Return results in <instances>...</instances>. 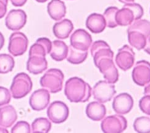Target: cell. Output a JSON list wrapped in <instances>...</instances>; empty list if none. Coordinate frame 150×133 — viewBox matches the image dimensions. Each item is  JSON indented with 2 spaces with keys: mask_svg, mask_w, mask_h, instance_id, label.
Wrapping results in <instances>:
<instances>
[{
  "mask_svg": "<svg viewBox=\"0 0 150 133\" xmlns=\"http://www.w3.org/2000/svg\"><path fill=\"white\" fill-rule=\"evenodd\" d=\"M64 94L71 102H85L91 96V88L82 79L75 77L66 82Z\"/></svg>",
  "mask_w": 150,
  "mask_h": 133,
  "instance_id": "cell-1",
  "label": "cell"
},
{
  "mask_svg": "<svg viewBox=\"0 0 150 133\" xmlns=\"http://www.w3.org/2000/svg\"><path fill=\"white\" fill-rule=\"evenodd\" d=\"M143 9L138 3H127L116 13V20L118 25L128 26L134 21L141 19L143 15Z\"/></svg>",
  "mask_w": 150,
  "mask_h": 133,
  "instance_id": "cell-2",
  "label": "cell"
},
{
  "mask_svg": "<svg viewBox=\"0 0 150 133\" xmlns=\"http://www.w3.org/2000/svg\"><path fill=\"white\" fill-rule=\"evenodd\" d=\"M64 75L57 68H51L40 78V83L42 87L51 93L60 92L63 86Z\"/></svg>",
  "mask_w": 150,
  "mask_h": 133,
  "instance_id": "cell-3",
  "label": "cell"
},
{
  "mask_svg": "<svg viewBox=\"0 0 150 133\" xmlns=\"http://www.w3.org/2000/svg\"><path fill=\"white\" fill-rule=\"evenodd\" d=\"M33 83L30 77L25 73H20L14 77L10 91L14 99H21L25 97L32 89Z\"/></svg>",
  "mask_w": 150,
  "mask_h": 133,
  "instance_id": "cell-4",
  "label": "cell"
},
{
  "mask_svg": "<svg viewBox=\"0 0 150 133\" xmlns=\"http://www.w3.org/2000/svg\"><path fill=\"white\" fill-rule=\"evenodd\" d=\"M127 128V121L122 115H113L106 117L101 124V128L105 133L123 132Z\"/></svg>",
  "mask_w": 150,
  "mask_h": 133,
  "instance_id": "cell-5",
  "label": "cell"
},
{
  "mask_svg": "<svg viewBox=\"0 0 150 133\" xmlns=\"http://www.w3.org/2000/svg\"><path fill=\"white\" fill-rule=\"evenodd\" d=\"M95 65L98 68L100 72L103 75L104 78L108 82L114 84L119 80V72L113 62V58L104 57L100 59Z\"/></svg>",
  "mask_w": 150,
  "mask_h": 133,
  "instance_id": "cell-6",
  "label": "cell"
},
{
  "mask_svg": "<svg viewBox=\"0 0 150 133\" xmlns=\"http://www.w3.org/2000/svg\"><path fill=\"white\" fill-rule=\"evenodd\" d=\"M93 93L94 99L101 103H106L110 101L116 93L114 84L107 81H99L93 86Z\"/></svg>",
  "mask_w": 150,
  "mask_h": 133,
  "instance_id": "cell-7",
  "label": "cell"
},
{
  "mask_svg": "<svg viewBox=\"0 0 150 133\" xmlns=\"http://www.w3.org/2000/svg\"><path fill=\"white\" fill-rule=\"evenodd\" d=\"M69 110L63 102L57 101L52 102L47 109V116L52 122L56 124L64 123L69 117Z\"/></svg>",
  "mask_w": 150,
  "mask_h": 133,
  "instance_id": "cell-8",
  "label": "cell"
},
{
  "mask_svg": "<svg viewBox=\"0 0 150 133\" xmlns=\"http://www.w3.org/2000/svg\"><path fill=\"white\" fill-rule=\"evenodd\" d=\"M28 45V40L24 33L14 32L9 37L8 51L13 56H20L27 51Z\"/></svg>",
  "mask_w": 150,
  "mask_h": 133,
  "instance_id": "cell-9",
  "label": "cell"
},
{
  "mask_svg": "<svg viewBox=\"0 0 150 133\" xmlns=\"http://www.w3.org/2000/svg\"><path fill=\"white\" fill-rule=\"evenodd\" d=\"M132 79L135 84L145 86L150 83V63L146 61H138L132 71Z\"/></svg>",
  "mask_w": 150,
  "mask_h": 133,
  "instance_id": "cell-10",
  "label": "cell"
},
{
  "mask_svg": "<svg viewBox=\"0 0 150 133\" xmlns=\"http://www.w3.org/2000/svg\"><path fill=\"white\" fill-rule=\"evenodd\" d=\"M27 16L22 9H12L5 19V25L9 30L18 31L24 27L27 23Z\"/></svg>",
  "mask_w": 150,
  "mask_h": 133,
  "instance_id": "cell-11",
  "label": "cell"
},
{
  "mask_svg": "<svg viewBox=\"0 0 150 133\" xmlns=\"http://www.w3.org/2000/svg\"><path fill=\"white\" fill-rule=\"evenodd\" d=\"M135 54L133 49L128 45H124L118 50L116 56V65L123 71H127L134 65Z\"/></svg>",
  "mask_w": 150,
  "mask_h": 133,
  "instance_id": "cell-12",
  "label": "cell"
},
{
  "mask_svg": "<svg viewBox=\"0 0 150 133\" xmlns=\"http://www.w3.org/2000/svg\"><path fill=\"white\" fill-rule=\"evenodd\" d=\"M92 38L90 34L84 29H77L70 38L71 45L75 49L80 51H88L92 44Z\"/></svg>",
  "mask_w": 150,
  "mask_h": 133,
  "instance_id": "cell-13",
  "label": "cell"
},
{
  "mask_svg": "<svg viewBox=\"0 0 150 133\" xmlns=\"http://www.w3.org/2000/svg\"><path fill=\"white\" fill-rule=\"evenodd\" d=\"M50 101V94L47 89H40L35 91L29 99V104L31 108L40 112L47 108Z\"/></svg>",
  "mask_w": 150,
  "mask_h": 133,
  "instance_id": "cell-14",
  "label": "cell"
},
{
  "mask_svg": "<svg viewBox=\"0 0 150 133\" xmlns=\"http://www.w3.org/2000/svg\"><path fill=\"white\" fill-rule=\"evenodd\" d=\"M134 106V99L128 93H121L114 97L112 108L117 114L125 115L129 113Z\"/></svg>",
  "mask_w": 150,
  "mask_h": 133,
  "instance_id": "cell-15",
  "label": "cell"
},
{
  "mask_svg": "<svg viewBox=\"0 0 150 133\" xmlns=\"http://www.w3.org/2000/svg\"><path fill=\"white\" fill-rule=\"evenodd\" d=\"M90 53L93 57L94 63L104 57H114V53L110 46L106 42L103 40L96 41L91 44Z\"/></svg>",
  "mask_w": 150,
  "mask_h": 133,
  "instance_id": "cell-16",
  "label": "cell"
},
{
  "mask_svg": "<svg viewBox=\"0 0 150 133\" xmlns=\"http://www.w3.org/2000/svg\"><path fill=\"white\" fill-rule=\"evenodd\" d=\"M48 68V62L45 57L33 55L29 56L27 62V70L33 75L43 73Z\"/></svg>",
  "mask_w": 150,
  "mask_h": 133,
  "instance_id": "cell-17",
  "label": "cell"
},
{
  "mask_svg": "<svg viewBox=\"0 0 150 133\" xmlns=\"http://www.w3.org/2000/svg\"><path fill=\"white\" fill-rule=\"evenodd\" d=\"M86 27L93 33H100L105 30L106 22L103 15L93 13L90 14L86 20Z\"/></svg>",
  "mask_w": 150,
  "mask_h": 133,
  "instance_id": "cell-18",
  "label": "cell"
},
{
  "mask_svg": "<svg viewBox=\"0 0 150 133\" xmlns=\"http://www.w3.org/2000/svg\"><path fill=\"white\" fill-rule=\"evenodd\" d=\"M86 115L88 118L95 121L103 120L106 115V108L100 102H91L86 107Z\"/></svg>",
  "mask_w": 150,
  "mask_h": 133,
  "instance_id": "cell-19",
  "label": "cell"
},
{
  "mask_svg": "<svg viewBox=\"0 0 150 133\" xmlns=\"http://www.w3.org/2000/svg\"><path fill=\"white\" fill-rule=\"evenodd\" d=\"M17 113L12 106H5L0 108V126L10 128L17 120Z\"/></svg>",
  "mask_w": 150,
  "mask_h": 133,
  "instance_id": "cell-20",
  "label": "cell"
},
{
  "mask_svg": "<svg viewBox=\"0 0 150 133\" xmlns=\"http://www.w3.org/2000/svg\"><path fill=\"white\" fill-rule=\"evenodd\" d=\"M47 11L52 19L61 20L66 14V6L61 0H51L48 4Z\"/></svg>",
  "mask_w": 150,
  "mask_h": 133,
  "instance_id": "cell-21",
  "label": "cell"
},
{
  "mask_svg": "<svg viewBox=\"0 0 150 133\" xmlns=\"http://www.w3.org/2000/svg\"><path fill=\"white\" fill-rule=\"evenodd\" d=\"M52 48V42L47 38H40L30 48L29 56L33 55L45 57L50 53Z\"/></svg>",
  "mask_w": 150,
  "mask_h": 133,
  "instance_id": "cell-22",
  "label": "cell"
},
{
  "mask_svg": "<svg viewBox=\"0 0 150 133\" xmlns=\"http://www.w3.org/2000/svg\"><path fill=\"white\" fill-rule=\"evenodd\" d=\"M73 30V23L71 20L67 19L56 22L53 27V32L54 36L61 39H64L69 38Z\"/></svg>",
  "mask_w": 150,
  "mask_h": 133,
  "instance_id": "cell-23",
  "label": "cell"
},
{
  "mask_svg": "<svg viewBox=\"0 0 150 133\" xmlns=\"http://www.w3.org/2000/svg\"><path fill=\"white\" fill-rule=\"evenodd\" d=\"M69 52V46L61 40H54L52 42V48L50 56L53 60L61 62L67 58Z\"/></svg>",
  "mask_w": 150,
  "mask_h": 133,
  "instance_id": "cell-24",
  "label": "cell"
},
{
  "mask_svg": "<svg viewBox=\"0 0 150 133\" xmlns=\"http://www.w3.org/2000/svg\"><path fill=\"white\" fill-rule=\"evenodd\" d=\"M128 41L130 46L140 51L145 47L148 37L143 32L138 30H128Z\"/></svg>",
  "mask_w": 150,
  "mask_h": 133,
  "instance_id": "cell-25",
  "label": "cell"
},
{
  "mask_svg": "<svg viewBox=\"0 0 150 133\" xmlns=\"http://www.w3.org/2000/svg\"><path fill=\"white\" fill-rule=\"evenodd\" d=\"M88 51H80L73 48L71 45L69 46V52L67 61L72 64H80L87 58Z\"/></svg>",
  "mask_w": 150,
  "mask_h": 133,
  "instance_id": "cell-26",
  "label": "cell"
},
{
  "mask_svg": "<svg viewBox=\"0 0 150 133\" xmlns=\"http://www.w3.org/2000/svg\"><path fill=\"white\" fill-rule=\"evenodd\" d=\"M51 128V121L47 118H38L32 124L33 133H48Z\"/></svg>",
  "mask_w": 150,
  "mask_h": 133,
  "instance_id": "cell-27",
  "label": "cell"
},
{
  "mask_svg": "<svg viewBox=\"0 0 150 133\" xmlns=\"http://www.w3.org/2000/svg\"><path fill=\"white\" fill-rule=\"evenodd\" d=\"M15 62L13 57L9 54H0V74L8 73L13 70Z\"/></svg>",
  "mask_w": 150,
  "mask_h": 133,
  "instance_id": "cell-28",
  "label": "cell"
},
{
  "mask_svg": "<svg viewBox=\"0 0 150 133\" xmlns=\"http://www.w3.org/2000/svg\"><path fill=\"white\" fill-rule=\"evenodd\" d=\"M134 128L138 133H150V118L148 117L137 118L134 123Z\"/></svg>",
  "mask_w": 150,
  "mask_h": 133,
  "instance_id": "cell-29",
  "label": "cell"
},
{
  "mask_svg": "<svg viewBox=\"0 0 150 133\" xmlns=\"http://www.w3.org/2000/svg\"><path fill=\"white\" fill-rule=\"evenodd\" d=\"M119 9L117 7L111 6L108 8L105 11V13L103 14L104 17H105L107 27L111 28H116L118 26L116 20V13L118 11Z\"/></svg>",
  "mask_w": 150,
  "mask_h": 133,
  "instance_id": "cell-30",
  "label": "cell"
},
{
  "mask_svg": "<svg viewBox=\"0 0 150 133\" xmlns=\"http://www.w3.org/2000/svg\"><path fill=\"white\" fill-rule=\"evenodd\" d=\"M129 30H138L145 33L148 38L150 37V22L145 19L134 21L128 28Z\"/></svg>",
  "mask_w": 150,
  "mask_h": 133,
  "instance_id": "cell-31",
  "label": "cell"
},
{
  "mask_svg": "<svg viewBox=\"0 0 150 133\" xmlns=\"http://www.w3.org/2000/svg\"><path fill=\"white\" fill-rule=\"evenodd\" d=\"M11 133H17V132H25L30 133L31 132L30 126L27 121H18L11 129Z\"/></svg>",
  "mask_w": 150,
  "mask_h": 133,
  "instance_id": "cell-32",
  "label": "cell"
},
{
  "mask_svg": "<svg viewBox=\"0 0 150 133\" xmlns=\"http://www.w3.org/2000/svg\"><path fill=\"white\" fill-rule=\"evenodd\" d=\"M11 92L9 89L0 86V107L7 105L11 100Z\"/></svg>",
  "mask_w": 150,
  "mask_h": 133,
  "instance_id": "cell-33",
  "label": "cell"
},
{
  "mask_svg": "<svg viewBox=\"0 0 150 133\" xmlns=\"http://www.w3.org/2000/svg\"><path fill=\"white\" fill-rule=\"evenodd\" d=\"M139 107L143 113L150 116V95H145L139 101Z\"/></svg>",
  "mask_w": 150,
  "mask_h": 133,
  "instance_id": "cell-34",
  "label": "cell"
},
{
  "mask_svg": "<svg viewBox=\"0 0 150 133\" xmlns=\"http://www.w3.org/2000/svg\"><path fill=\"white\" fill-rule=\"evenodd\" d=\"M8 0H0V19L4 17L7 13Z\"/></svg>",
  "mask_w": 150,
  "mask_h": 133,
  "instance_id": "cell-35",
  "label": "cell"
},
{
  "mask_svg": "<svg viewBox=\"0 0 150 133\" xmlns=\"http://www.w3.org/2000/svg\"><path fill=\"white\" fill-rule=\"evenodd\" d=\"M27 1V0H11L12 4L16 7L23 6Z\"/></svg>",
  "mask_w": 150,
  "mask_h": 133,
  "instance_id": "cell-36",
  "label": "cell"
},
{
  "mask_svg": "<svg viewBox=\"0 0 150 133\" xmlns=\"http://www.w3.org/2000/svg\"><path fill=\"white\" fill-rule=\"evenodd\" d=\"M143 49H144V51H145V53H146L147 54L150 55V37L149 38H148L146 46H145V47Z\"/></svg>",
  "mask_w": 150,
  "mask_h": 133,
  "instance_id": "cell-37",
  "label": "cell"
},
{
  "mask_svg": "<svg viewBox=\"0 0 150 133\" xmlns=\"http://www.w3.org/2000/svg\"><path fill=\"white\" fill-rule=\"evenodd\" d=\"M4 37L3 36V34H2V33L0 32V50H1L4 45Z\"/></svg>",
  "mask_w": 150,
  "mask_h": 133,
  "instance_id": "cell-38",
  "label": "cell"
},
{
  "mask_svg": "<svg viewBox=\"0 0 150 133\" xmlns=\"http://www.w3.org/2000/svg\"><path fill=\"white\" fill-rule=\"evenodd\" d=\"M144 94L150 95V84L147 85L145 88V90H144Z\"/></svg>",
  "mask_w": 150,
  "mask_h": 133,
  "instance_id": "cell-39",
  "label": "cell"
},
{
  "mask_svg": "<svg viewBox=\"0 0 150 133\" xmlns=\"http://www.w3.org/2000/svg\"><path fill=\"white\" fill-rule=\"evenodd\" d=\"M119 1H120V3H122L124 4H127V3H134L135 0H118Z\"/></svg>",
  "mask_w": 150,
  "mask_h": 133,
  "instance_id": "cell-40",
  "label": "cell"
},
{
  "mask_svg": "<svg viewBox=\"0 0 150 133\" xmlns=\"http://www.w3.org/2000/svg\"><path fill=\"white\" fill-rule=\"evenodd\" d=\"M0 132H6V133H8V131L7 129H6L4 127H0Z\"/></svg>",
  "mask_w": 150,
  "mask_h": 133,
  "instance_id": "cell-41",
  "label": "cell"
},
{
  "mask_svg": "<svg viewBox=\"0 0 150 133\" xmlns=\"http://www.w3.org/2000/svg\"><path fill=\"white\" fill-rule=\"evenodd\" d=\"M36 1H37L38 3H45L47 2L48 0H35Z\"/></svg>",
  "mask_w": 150,
  "mask_h": 133,
  "instance_id": "cell-42",
  "label": "cell"
}]
</instances>
